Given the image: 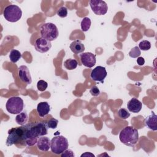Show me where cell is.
Returning a JSON list of instances; mask_svg holds the SVG:
<instances>
[{
	"mask_svg": "<svg viewBox=\"0 0 157 157\" xmlns=\"http://www.w3.org/2000/svg\"><path fill=\"white\" fill-rule=\"evenodd\" d=\"M119 139L125 145L134 147L139 140L138 131L133 126H126L120 132Z\"/></svg>",
	"mask_w": 157,
	"mask_h": 157,
	"instance_id": "obj_1",
	"label": "cell"
},
{
	"mask_svg": "<svg viewBox=\"0 0 157 157\" xmlns=\"http://www.w3.org/2000/svg\"><path fill=\"white\" fill-rule=\"evenodd\" d=\"M7 146H11L12 145L24 144V131L23 126L12 128L8 131V136L6 142Z\"/></svg>",
	"mask_w": 157,
	"mask_h": 157,
	"instance_id": "obj_2",
	"label": "cell"
},
{
	"mask_svg": "<svg viewBox=\"0 0 157 157\" xmlns=\"http://www.w3.org/2000/svg\"><path fill=\"white\" fill-rule=\"evenodd\" d=\"M68 146V140L63 136H55L51 140L50 149L52 152L54 154L61 155L67 149Z\"/></svg>",
	"mask_w": 157,
	"mask_h": 157,
	"instance_id": "obj_3",
	"label": "cell"
},
{
	"mask_svg": "<svg viewBox=\"0 0 157 157\" xmlns=\"http://www.w3.org/2000/svg\"><path fill=\"white\" fill-rule=\"evenodd\" d=\"M40 33L42 37L50 42L56 39L59 35L58 28L53 23L43 24L40 27Z\"/></svg>",
	"mask_w": 157,
	"mask_h": 157,
	"instance_id": "obj_4",
	"label": "cell"
},
{
	"mask_svg": "<svg viewBox=\"0 0 157 157\" xmlns=\"http://www.w3.org/2000/svg\"><path fill=\"white\" fill-rule=\"evenodd\" d=\"M3 15L7 21L14 23L18 21L21 18L22 11L18 6L11 4L5 7Z\"/></svg>",
	"mask_w": 157,
	"mask_h": 157,
	"instance_id": "obj_5",
	"label": "cell"
},
{
	"mask_svg": "<svg viewBox=\"0 0 157 157\" xmlns=\"http://www.w3.org/2000/svg\"><path fill=\"white\" fill-rule=\"evenodd\" d=\"M23 107V100L19 96H12L10 98L6 104L7 111L11 114H18L21 113Z\"/></svg>",
	"mask_w": 157,
	"mask_h": 157,
	"instance_id": "obj_6",
	"label": "cell"
},
{
	"mask_svg": "<svg viewBox=\"0 0 157 157\" xmlns=\"http://www.w3.org/2000/svg\"><path fill=\"white\" fill-rule=\"evenodd\" d=\"M93 12L98 15H103L107 12L108 6L107 3L101 0H91L89 2Z\"/></svg>",
	"mask_w": 157,
	"mask_h": 157,
	"instance_id": "obj_7",
	"label": "cell"
},
{
	"mask_svg": "<svg viewBox=\"0 0 157 157\" xmlns=\"http://www.w3.org/2000/svg\"><path fill=\"white\" fill-rule=\"evenodd\" d=\"M30 128L34 135L38 138L44 136L47 134L48 133V127L47 123L41 121V122H35L29 123Z\"/></svg>",
	"mask_w": 157,
	"mask_h": 157,
	"instance_id": "obj_8",
	"label": "cell"
},
{
	"mask_svg": "<svg viewBox=\"0 0 157 157\" xmlns=\"http://www.w3.org/2000/svg\"><path fill=\"white\" fill-rule=\"evenodd\" d=\"M107 75L105 67L98 66L91 71L90 76L94 81L100 82L102 83H104V80Z\"/></svg>",
	"mask_w": 157,
	"mask_h": 157,
	"instance_id": "obj_9",
	"label": "cell"
},
{
	"mask_svg": "<svg viewBox=\"0 0 157 157\" xmlns=\"http://www.w3.org/2000/svg\"><path fill=\"white\" fill-rule=\"evenodd\" d=\"M34 47L36 51L44 53L47 52L52 47L51 42L43 37H39L34 43Z\"/></svg>",
	"mask_w": 157,
	"mask_h": 157,
	"instance_id": "obj_10",
	"label": "cell"
},
{
	"mask_svg": "<svg viewBox=\"0 0 157 157\" xmlns=\"http://www.w3.org/2000/svg\"><path fill=\"white\" fill-rule=\"evenodd\" d=\"M82 64L85 67L91 68L93 67L96 63V56L91 52H85L80 55Z\"/></svg>",
	"mask_w": 157,
	"mask_h": 157,
	"instance_id": "obj_11",
	"label": "cell"
},
{
	"mask_svg": "<svg viewBox=\"0 0 157 157\" xmlns=\"http://www.w3.org/2000/svg\"><path fill=\"white\" fill-rule=\"evenodd\" d=\"M18 75L21 80L27 84H31L32 78L29 70L26 66L22 65L18 67Z\"/></svg>",
	"mask_w": 157,
	"mask_h": 157,
	"instance_id": "obj_12",
	"label": "cell"
},
{
	"mask_svg": "<svg viewBox=\"0 0 157 157\" xmlns=\"http://www.w3.org/2000/svg\"><path fill=\"white\" fill-rule=\"evenodd\" d=\"M51 145V140L45 136H41L39 137L37 142V147L38 149L43 152H46L49 150Z\"/></svg>",
	"mask_w": 157,
	"mask_h": 157,
	"instance_id": "obj_13",
	"label": "cell"
},
{
	"mask_svg": "<svg viewBox=\"0 0 157 157\" xmlns=\"http://www.w3.org/2000/svg\"><path fill=\"white\" fill-rule=\"evenodd\" d=\"M142 107V102L137 99L133 98L127 103V108L128 110L132 113L139 112Z\"/></svg>",
	"mask_w": 157,
	"mask_h": 157,
	"instance_id": "obj_14",
	"label": "cell"
},
{
	"mask_svg": "<svg viewBox=\"0 0 157 157\" xmlns=\"http://www.w3.org/2000/svg\"><path fill=\"white\" fill-rule=\"evenodd\" d=\"M144 123L145 126L150 129L152 131L157 130V116L154 112H152L150 115L145 118Z\"/></svg>",
	"mask_w": 157,
	"mask_h": 157,
	"instance_id": "obj_15",
	"label": "cell"
},
{
	"mask_svg": "<svg viewBox=\"0 0 157 157\" xmlns=\"http://www.w3.org/2000/svg\"><path fill=\"white\" fill-rule=\"evenodd\" d=\"M37 112L39 117H45L50 111V106L47 102H40L37 105Z\"/></svg>",
	"mask_w": 157,
	"mask_h": 157,
	"instance_id": "obj_16",
	"label": "cell"
},
{
	"mask_svg": "<svg viewBox=\"0 0 157 157\" xmlns=\"http://www.w3.org/2000/svg\"><path fill=\"white\" fill-rule=\"evenodd\" d=\"M71 50L75 54H79L84 52L85 46L82 42L79 40L73 41L69 46Z\"/></svg>",
	"mask_w": 157,
	"mask_h": 157,
	"instance_id": "obj_17",
	"label": "cell"
},
{
	"mask_svg": "<svg viewBox=\"0 0 157 157\" xmlns=\"http://www.w3.org/2000/svg\"><path fill=\"white\" fill-rule=\"evenodd\" d=\"M28 120V116L26 112H23L18 114L15 117V121L19 125L23 126L26 124Z\"/></svg>",
	"mask_w": 157,
	"mask_h": 157,
	"instance_id": "obj_18",
	"label": "cell"
},
{
	"mask_svg": "<svg viewBox=\"0 0 157 157\" xmlns=\"http://www.w3.org/2000/svg\"><path fill=\"white\" fill-rule=\"evenodd\" d=\"M78 65V62L75 59H67L64 62V66L67 70L75 69Z\"/></svg>",
	"mask_w": 157,
	"mask_h": 157,
	"instance_id": "obj_19",
	"label": "cell"
},
{
	"mask_svg": "<svg viewBox=\"0 0 157 157\" xmlns=\"http://www.w3.org/2000/svg\"><path fill=\"white\" fill-rule=\"evenodd\" d=\"M21 58V53L15 49H12L9 54V58L12 63H17Z\"/></svg>",
	"mask_w": 157,
	"mask_h": 157,
	"instance_id": "obj_20",
	"label": "cell"
},
{
	"mask_svg": "<svg viewBox=\"0 0 157 157\" xmlns=\"http://www.w3.org/2000/svg\"><path fill=\"white\" fill-rule=\"evenodd\" d=\"M91 25V19L88 17H84L80 23L81 26V29L83 32H86L88 31V29L90 28Z\"/></svg>",
	"mask_w": 157,
	"mask_h": 157,
	"instance_id": "obj_21",
	"label": "cell"
},
{
	"mask_svg": "<svg viewBox=\"0 0 157 157\" xmlns=\"http://www.w3.org/2000/svg\"><path fill=\"white\" fill-rule=\"evenodd\" d=\"M140 54H141L140 50L139 49V48L137 46H135L134 47L131 48V50H130V52L128 53L129 56L132 58H136L139 57Z\"/></svg>",
	"mask_w": 157,
	"mask_h": 157,
	"instance_id": "obj_22",
	"label": "cell"
},
{
	"mask_svg": "<svg viewBox=\"0 0 157 157\" xmlns=\"http://www.w3.org/2000/svg\"><path fill=\"white\" fill-rule=\"evenodd\" d=\"M138 47L140 50H142L143 51H147L151 48V43L148 40H144L139 43Z\"/></svg>",
	"mask_w": 157,
	"mask_h": 157,
	"instance_id": "obj_23",
	"label": "cell"
},
{
	"mask_svg": "<svg viewBox=\"0 0 157 157\" xmlns=\"http://www.w3.org/2000/svg\"><path fill=\"white\" fill-rule=\"evenodd\" d=\"M118 115L121 119L126 120L130 116V113L128 111L127 109L124 108H121L118 112Z\"/></svg>",
	"mask_w": 157,
	"mask_h": 157,
	"instance_id": "obj_24",
	"label": "cell"
},
{
	"mask_svg": "<svg viewBox=\"0 0 157 157\" xmlns=\"http://www.w3.org/2000/svg\"><path fill=\"white\" fill-rule=\"evenodd\" d=\"M47 86H48L47 82L43 80H40L37 83V90L40 91H44L47 88Z\"/></svg>",
	"mask_w": 157,
	"mask_h": 157,
	"instance_id": "obj_25",
	"label": "cell"
},
{
	"mask_svg": "<svg viewBox=\"0 0 157 157\" xmlns=\"http://www.w3.org/2000/svg\"><path fill=\"white\" fill-rule=\"evenodd\" d=\"M58 120L54 118H52L48 121V122L47 123V125L48 128L55 129L58 126Z\"/></svg>",
	"mask_w": 157,
	"mask_h": 157,
	"instance_id": "obj_26",
	"label": "cell"
},
{
	"mask_svg": "<svg viewBox=\"0 0 157 157\" xmlns=\"http://www.w3.org/2000/svg\"><path fill=\"white\" fill-rule=\"evenodd\" d=\"M57 15L61 18H65L67 15V9L66 7L62 6L57 10Z\"/></svg>",
	"mask_w": 157,
	"mask_h": 157,
	"instance_id": "obj_27",
	"label": "cell"
},
{
	"mask_svg": "<svg viewBox=\"0 0 157 157\" xmlns=\"http://www.w3.org/2000/svg\"><path fill=\"white\" fill-rule=\"evenodd\" d=\"M90 93L93 96H98L100 94V90L96 86H93L90 90Z\"/></svg>",
	"mask_w": 157,
	"mask_h": 157,
	"instance_id": "obj_28",
	"label": "cell"
},
{
	"mask_svg": "<svg viewBox=\"0 0 157 157\" xmlns=\"http://www.w3.org/2000/svg\"><path fill=\"white\" fill-rule=\"evenodd\" d=\"M61 156L62 157H74L75 156V155L74 153V152L71 150H69V149H66L64 152H63L61 154Z\"/></svg>",
	"mask_w": 157,
	"mask_h": 157,
	"instance_id": "obj_29",
	"label": "cell"
},
{
	"mask_svg": "<svg viewBox=\"0 0 157 157\" xmlns=\"http://www.w3.org/2000/svg\"><path fill=\"white\" fill-rule=\"evenodd\" d=\"M137 63L139 66H143L145 64V59L143 57H138L137 59Z\"/></svg>",
	"mask_w": 157,
	"mask_h": 157,
	"instance_id": "obj_30",
	"label": "cell"
},
{
	"mask_svg": "<svg viewBox=\"0 0 157 157\" xmlns=\"http://www.w3.org/2000/svg\"><path fill=\"white\" fill-rule=\"evenodd\" d=\"M94 156V155H93V154H92L91 153H90V152H86V153H83L82 155H81V156L82 157V156Z\"/></svg>",
	"mask_w": 157,
	"mask_h": 157,
	"instance_id": "obj_31",
	"label": "cell"
}]
</instances>
